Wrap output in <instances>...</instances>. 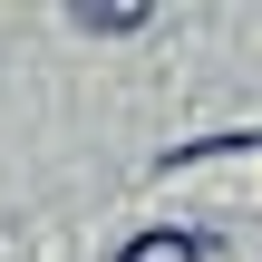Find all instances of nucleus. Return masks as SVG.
<instances>
[{"instance_id":"nucleus-1","label":"nucleus","mask_w":262,"mask_h":262,"mask_svg":"<svg viewBox=\"0 0 262 262\" xmlns=\"http://www.w3.org/2000/svg\"><path fill=\"white\" fill-rule=\"evenodd\" d=\"M117 262H214V243L204 233H136Z\"/></svg>"},{"instance_id":"nucleus-2","label":"nucleus","mask_w":262,"mask_h":262,"mask_svg":"<svg viewBox=\"0 0 262 262\" xmlns=\"http://www.w3.org/2000/svg\"><path fill=\"white\" fill-rule=\"evenodd\" d=\"M146 19H156V10H136V0H88V10H78V29H107V39H117V29H146Z\"/></svg>"}]
</instances>
